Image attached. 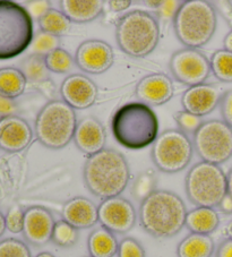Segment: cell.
Wrapping results in <instances>:
<instances>
[{
	"label": "cell",
	"instance_id": "1",
	"mask_svg": "<svg viewBox=\"0 0 232 257\" xmlns=\"http://www.w3.org/2000/svg\"><path fill=\"white\" fill-rule=\"evenodd\" d=\"M131 169L123 153L104 149L88 157L83 168V180L88 192L102 201L120 196L128 186Z\"/></svg>",
	"mask_w": 232,
	"mask_h": 257
},
{
	"label": "cell",
	"instance_id": "2",
	"mask_svg": "<svg viewBox=\"0 0 232 257\" xmlns=\"http://www.w3.org/2000/svg\"><path fill=\"white\" fill-rule=\"evenodd\" d=\"M188 211L179 195L170 190L157 189L140 205L141 227L152 237H175L186 224Z\"/></svg>",
	"mask_w": 232,
	"mask_h": 257
},
{
	"label": "cell",
	"instance_id": "3",
	"mask_svg": "<svg viewBox=\"0 0 232 257\" xmlns=\"http://www.w3.org/2000/svg\"><path fill=\"white\" fill-rule=\"evenodd\" d=\"M111 132L118 143L128 150H142L159 136V120L153 109L142 102L120 107L111 119Z\"/></svg>",
	"mask_w": 232,
	"mask_h": 257
},
{
	"label": "cell",
	"instance_id": "4",
	"mask_svg": "<svg viewBox=\"0 0 232 257\" xmlns=\"http://www.w3.org/2000/svg\"><path fill=\"white\" fill-rule=\"evenodd\" d=\"M177 39L185 48L199 49L211 41L217 26V13L207 0L182 2L172 21Z\"/></svg>",
	"mask_w": 232,
	"mask_h": 257
},
{
	"label": "cell",
	"instance_id": "5",
	"mask_svg": "<svg viewBox=\"0 0 232 257\" xmlns=\"http://www.w3.org/2000/svg\"><path fill=\"white\" fill-rule=\"evenodd\" d=\"M160 24L157 16L144 11H133L115 24V41L120 50L135 58H143L157 48Z\"/></svg>",
	"mask_w": 232,
	"mask_h": 257
},
{
	"label": "cell",
	"instance_id": "6",
	"mask_svg": "<svg viewBox=\"0 0 232 257\" xmlns=\"http://www.w3.org/2000/svg\"><path fill=\"white\" fill-rule=\"evenodd\" d=\"M77 122L75 109L62 100H52L37 114L34 133L44 148L60 150L74 140Z\"/></svg>",
	"mask_w": 232,
	"mask_h": 257
},
{
	"label": "cell",
	"instance_id": "7",
	"mask_svg": "<svg viewBox=\"0 0 232 257\" xmlns=\"http://www.w3.org/2000/svg\"><path fill=\"white\" fill-rule=\"evenodd\" d=\"M33 37V19L26 8L14 2L0 0V60L23 54Z\"/></svg>",
	"mask_w": 232,
	"mask_h": 257
},
{
	"label": "cell",
	"instance_id": "8",
	"mask_svg": "<svg viewBox=\"0 0 232 257\" xmlns=\"http://www.w3.org/2000/svg\"><path fill=\"white\" fill-rule=\"evenodd\" d=\"M185 190L196 207L214 209L227 194L226 175L220 166L200 161L187 172Z\"/></svg>",
	"mask_w": 232,
	"mask_h": 257
},
{
	"label": "cell",
	"instance_id": "9",
	"mask_svg": "<svg viewBox=\"0 0 232 257\" xmlns=\"http://www.w3.org/2000/svg\"><path fill=\"white\" fill-rule=\"evenodd\" d=\"M193 153V141L188 135L179 130H167L152 144L151 159L160 171L176 174L186 169Z\"/></svg>",
	"mask_w": 232,
	"mask_h": 257
},
{
	"label": "cell",
	"instance_id": "10",
	"mask_svg": "<svg viewBox=\"0 0 232 257\" xmlns=\"http://www.w3.org/2000/svg\"><path fill=\"white\" fill-rule=\"evenodd\" d=\"M193 146L200 160L220 166L232 157V128L217 119L204 121L193 135Z\"/></svg>",
	"mask_w": 232,
	"mask_h": 257
},
{
	"label": "cell",
	"instance_id": "11",
	"mask_svg": "<svg viewBox=\"0 0 232 257\" xmlns=\"http://www.w3.org/2000/svg\"><path fill=\"white\" fill-rule=\"evenodd\" d=\"M169 70L177 82L188 87L204 84L212 72L209 59L198 49L193 48L173 52L169 61Z\"/></svg>",
	"mask_w": 232,
	"mask_h": 257
},
{
	"label": "cell",
	"instance_id": "12",
	"mask_svg": "<svg viewBox=\"0 0 232 257\" xmlns=\"http://www.w3.org/2000/svg\"><path fill=\"white\" fill-rule=\"evenodd\" d=\"M137 213L128 199L122 196L102 201L99 205V222L101 227L112 233L124 234L135 227Z\"/></svg>",
	"mask_w": 232,
	"mask_h": 257
},
{
	"label": "cell",
	"instance_id": "13",
	"mask_svg": "<svg viewBox=\"0 0 232 257\" xmlns=\"http://www.w3.org/2000/svg\"><path fill=\"white\" fill-rule=\"evenodd\" d=\"M75 64L82 72L100 75L110 69L114 61V52L108 42L102 40H86L75 52Z\"/></svg>",
	"mask_w": 232,
	"mask_h": 257
},
{
	"label": "cell",
	"instance_id": "14",
	"mask_svg": "<svg viewBox=\"0 0 232 257\" xmlns=\"http://www.w3.org/2000/svg\"><path fill=\"white\" fill-rule=\"evenodd\" d=\"M60 94L61 100L73 109L84 110L95 103L99 87L85 75L73 74L61 83Z\"/></svg>",
	"mask_w": 232,
	"mask_h": 257
},
{
	"label": "cell",
	"instance_id": "15",
	"mask_svg": "<svg viewBox=\"0 0 232 257\" xmlns=\"http://www.w3.org/2000/svg\"><path fill=\"white\" fill-rule=\"evenodd\" d=\"M56 221L51 212L42 206H32L25 211L23 237L35 247L51 241Z\"/></svg>",
	"mask_w": 232,
	"mask_h": 257
},
{
	"label": "cell",
	"instance_id": "16",
	"mask_svg": "<svg viewBox=\"0 0 232 257\" xmlns=\"http://www.w3.org/2000/svg\"><path fill=\"white\" fill-rule=\"evenodd\" d=\"M172 79L166 74L155 73L143 77L135 87V96L146 105H162L173 96Z\"/></svg>",
	"mask_w": 232,
	"mask_h": 257
},
{
	"label": "cell",
	"instance_id": "17",
	"mask_svg": "<svg viewBox=\"0 0 232 257\" xmlns=\"http://www.w3.org/2000/svg\"><path fill=\"white\" fill-rule=\"evenodd\" d=\"M223 93L213 84H199L188 87L181 96V105L185 111L198 117L207 116L220 104Z\"/></svg>",
	"mask_w": 232,
	"mask_h": 257
},
{
	"label": "cell",
	"instance_id": "18",
	"mask_svg": "<svg viewBox=\"0 0 232 257\" xmlns=\"http://www.w3.org/2000/svg\"><path fill=\"white\" fill-rule=\"evenodd\" d=\"M33 139L29 122L17 114L0 119V149L10 153L21 152Z\"/></svg>",
	"mask_w": 232,
	"mask_h": 257
},
{
	"label": "cell",
	"instance_id": "19",
	"mask_svg": "<svg viewBox=\"0 0 232 257\" xmlns=\"http://www.w3.org/2000/svg\"><path fill=\"white\" fill-rule=\"evenodd\" d=\"M73 141L84 156L92 157L105 149V128L96 118L85 117L77 122Z\"/></svg>",
	"mask_w": 232,
	"mask_h": 257
},
{
	"label": "cell",
	"instance_id": "20",
	"mask_svg": "<svg viewBox=\"0 0 232 257\" xmlns=\"http://www.w3.org/2000/svg\"><path fill=\"white\" fill-rule=\"evenodd\" d=\"M61 216L77 230L88 229L99 222V206L86 197L76 196L64 204Z\"/></svg>",
	"mask_w": 232,
	"mask_h": 257
},
{
	"label": "cell",
	"instance_id": "21",
	"mask_svg": "<svg viewBox=\"0 0 232 257\" xmlns=\"http://www.w3.org/2000/svg\"><path fill=\"white\" fill-rule=\"evenodd\" d=\"M102 0H61L60 11L68 17L71 23H90L96 20L104 10Z\"/></svg>",
	"mask_w": 232,
	"mask_h": 257
},
{
	"label": "cell",
	"instance_id": "22",
	"mask_svg": "<svg viewBox=\"0 0 232 257\" xmlns=\"http://www.w3.org/2000/svg\"><path fill=\"white\" fill-rule=\"evenodd\" d=\"M220 224V216L211 207H196L189 211L186 216L185 227L190 233L207 234L215 231Z\"/></svg>",
	"mask_w": 232,
	"mask_h": 257
},
{
	"label": "cell",
	"instance_id": "23",
	"mask_svg": "<svg viewBox=\"0 0 232 257\" xmlns=\"http://www.w3.org/2000/svg\"><path fill=\"white\" fill-rule=\"evenodd\" d=\"M119 242L114 233L103 227L94 229L87 239L90 257H113L118 252Z\"/></svg>",
	"mask_w": 232,
	"mask_h": 257
},
{
	"label": "cell",
	"instance_id": "24",
	"mask_svg": "<svg viewBox=\"0 0 232 257\" xmlns=\"http://www.w3.org/2000/svg\"><path fill=\"white\" fill-rule=\"evenodd\" d=\"M215 250L213 239L207 234L189 233L177 247L178 257H211Z\"/></svg>",
	"mask_w": 232,
	"mask_h": 257
},
{
	"label": "cell",
	"instance_id": "25",
	"mask_svg": "<svg viewBox=\"0 0 232 257\" xmlns=\"http://www.w3.org/2000/svg\"><path fill=\"white\" fill-rule=\"evenodd\" d=\"M28 81L20 68H0V95L16 99L23 94Z\"/></svg>",
	"mask_w": 232,
	"mask_h": 257
},
{
	"label": "cell",
	"instance_id": "26",
	"mask_svg": "<svg viewBox=\"0 0 232 257\" xmlns=\"http://www.w3.org/2000/svg\"><path fill=\"white\" fill-rule=\"evenodd\" d=\"M40 31L55 37L61 38L68 34L71 30V22L60 10L51 8L38 20Z\"/></svg>",
	"mask_w": 232,
	"mask_h": 257
},
{
	"label": "cell",
	"instance_id": "27",
	"mask_svg": "<svg viewBox=\"0 0 232 257\" xmlns=\"http://www.w3.org/2000/svg\"><path fill=\"white\" fill-rule=\"evenodd\" d=\"M20 70L30 83H42L49 79V69L44 57L31 54L20 63Z\"/></svg>",
	"mask_w": 232,
	"mask_h": 257
},
{
	"label": "cell",
	"instance_id": "28",
	"mask_svg": "<svg viewBox=\"0 0 232 257\" xmlns=\"http://www.w3.org/2000/svg\"><path fill=\"white\" fill-rule=\"evenodd\" d=\"M158 175L152 169H147L138 175L132 185V196L137 202L142 203L150 195L157 190Z\"/></svg>",
	"mask_w": 232,
	"mask_h": 257
},
{
	"label": "cell",
	"instance_id": "29",
	"mask_svg": "<svg viewBox=\"0 0 232 257\" xmlns=\"http://www.w3.org/2000/svg\"><path fill=\"white\" fill-rule=\"evenodd\" d=\"M211 70L214 76L223 83H232V52L222 49L212 55Z\"/></svg>",
	"mask_w": 232,
	"mask_h": 257
},
{
	"label": "cell",
	"instance_id": "30",
	"mask_svg": "<svg viewBox=\"0 0 232 257\" xmlns=\"http://www.w3.org/2000/svg\"><path fill=\"white\" fill-rule=\"evenodd\" d=\"M44 61L50 73L65 74L73 67L75 59L65 49L58 48L44 57Z\"/></svg>",
	"mask_w": 232,
	"mask_h": 257
},
{
	"label": "cell",
	"instance_id": "31",
	"mask_svg": "<svg viewBox=\"0 0 232 257\" xmlns=\"http://www.w3.org/2000/svg\"><path fill=\"white\" fill-rule=\"evenodd\" d=\"M78 237V230L61 219L55 224L51 241L58 247L69 248L77 242Z\"/></svg>",
	"mask_w": 232,
	"mask_h": 257
},
{
	"label": "cell",
	"instance_id": "32",
	"mask_svg": "<svg viewBox=\"0 0 232 257\" xmlns=\"http://www.w3.org/2000/svg\"><path fill=\"white\" fill-rule=\"evenodd\" d=\"M58 48H60V38L39 30L37 33H34L30 50L31 54L46 57Z\"/></svg>",
	"mask_w": 232,
	"mask_h": 257
},
{
	"label": "cell",
	"instance_id": "33",
	"mask_svg": "<svg viewBox=\"0 0 232 257\" xmlns=\"http://www.w3.org/2000/svg\"><path fill=\"white\" fill-rule=\"evenodd\" d=\"M0 257H32V254L24 241L7 238L0 241Z\"/></svg>",
	"mask_w": 232,
	"mask_h": 257
},
{
	"label": "cell",
	"instance_id": "34",
	"mask_svg": "<svg viewBox=\"0 0 232 257\" xmlns=\"http://www.w3.org/2000/svg\"><path fill=\"white\" fill-rule=\"evenodd\" d=\"M173 118H175L178 130L185 133L186 135H194L204 122L202 117L195 116V114L185 111V110L177 111Z\"/></svg>",
	"mask_w": 232,
	"mask_h": 257
},
{
	"label": "cell",
	"instance_id": "35",
	"mask_svg": "<svg viewBox=\"0 0 232 257\" xmlns=\"http://www.w3.org/2000/svg\"><path fill=\"white\" fill-rule=\"evenodd\" d=\"M25 211L20 205H14L8 210L5 215L6 229L12 233L23 232Z\"/></svg>",
	"mask_w": 232,
	"mask_h": 257
},
{
	"label": "cell",
	"instance_id": "36",
	"mask_svg": "<svg viewBox=\"0 0 232 257\" xmlns=\"http://www.w3.org/2000/svg\"><path fill=\"white\" fill-rule=\"evenodd\" d=\"M118 257H145V250L136 239L126 237L119 242Z\"/></svg>",
	"mask_w": 232,
	"mask_h": 257
},
{
	"label": "cell",
	"instance_id": "37",
	"mask_svg": "<svg viewBox=\"0 0 232 257\" xmlns=\"http://www.w3.org/2000/svg\"><path fill=\"white\" fill-rule=\"evenodd\" d=\"M182 2H178V0H167V2H162L161 6H160L157 11H155V15L157 19H162L164 21H173L177 14L178 10L181 6Z\"/></svg>",
	"mask_w": 232,
	"mask_h": 257
},
{
	"label": "cell",
	"instance_id": "38",
	"mask_svg": "<svg viewBox=\"0 0 232 257\" xmlns=\"http://www.w3.org/2000/svg\"><path fill=\"white\" fill-rule=\"evenodd\" d=\"M218 107H220L222 120L232 128V90L223 93Z\"/></svg>",
	"mask_w": 232,
	"mask_h": 257
},
{
	"label": "cell",
	"instance_id": "39",
	"mask_svg": "<svg viewBox=\"0 0 232 257\" xmlns=\"http://www.w3.org/2000/svg\"><path fill=\"white\" fill-rule=\"evenodd\" d=\"M26 11L29 12L32 19L39 20L47 12L51 10V3L48 0H35V2L26 3Z\"/></svg>",
	"mask_w": 232,
	"mask_h": 257
},
{
	"label": "cell",
	"instance_id": "40",
	"mask_svg": "<svg viewBox=\"0 0 232 257\" xmlns=\"http://www.w3.org/2000/svg\"><path fill=\"white\" fill-rule=\"evenodd\" d=\"M17 111V103L14 99L0 95V119L10 117Z\"/></svg>",
	"mask_w": 232,
	"mask_h": 257
},
{
	"label": "cell",
	"instance_id": "41",
	"mask_svg": "<svg viewBox=\"0 0 232 257\" xmlns=\"http://www.w3.org/2000/svg\"><path fill=\"white\" fill-rule=\"evenodd\" d=\"M215 257H232V239L226 238L217 246Z\"/></svg>",
	"mask_w": 232,
	"mask_h": 257
},
{
	"label": "cell",
	"instance_id": "42",
	"mask_svg": "<svg viewBox=\"0 0 232 257\" xmlns=\"http://www.w3.org/2000/svg\"><path fill=\"white\" fill-rule=\"evenodd\" d=\"M106 4L113 13H120L129 8L132 2H129V0H109Z\"/></svg>",
	"mask_w": 232,
	"mask_h": 257
},
{
	"label": "cell",
	"instance_id": "43",
	"mask_svg": "<svg viewBox=\"0 0 232 257\" xmlns=\"http://www.w3.org/2000/svg\"><path fill=\"white\" fill-rule=\"evenodd\" d=\"M217 207L223 214H232V197L230 195L226 194Z\"/></svg>",
	"mask_w": 232,
	"mask_h": 257
},
{
	"label": "cell",
	"instance_id": "44",
	"mask_svg": "<svg viewBox=\"0 0 232 257\" xmlns=\"http://www.w3.org/2000/svg\"><path fill=\"white\" fill-rule=\"evenodd\" d=\"M223 47H224V50L232 52V29L230 32L225 35L224 40H223Z\"/></svg>",
	"mask_w": 232,
	"mask_h": 257
},
{
	"label": "cell",
	"instance_id": "45",
	"mask_svg": "<svg viewBox=\"0 0 232 257\" xmlns=\"http://www.w3.org/2000/svg\"><path fill=\"white\" fill-rule=\"evenodd\" d=\"M226 183H227V195L232 197V168L226 175Z\"/></svg>",
	"mask_w": 232,
	"mask_h": 257
},
{
	"label": "cell",
	"instance_id": "46",
	"mask_svg": "<svg viewBox=\"0 0 232 257\" xmlns=\"http://www.w3.org/2000/svg\"><path fill=\"white\" fill-rule=\"evenodd\" d=\"M6 219H5V215H4L2 212H0V237L3 236L4 233L6 231Z\"/></svg>",
	"mask_w": 232,
	"mask_h": 257
},
{
	"label": "cell",
	"instance_id": "47",
	"mask_svg": "<svg viewBox=\"0 0 232 257\" xmlns=\"http://www.w3.org/2000/svg\"><path fill=\"white\" fill-rule=\"evenodd\" d=\"M224 232H225L227 238L232 239V220L230 221L229 223L226 224V227H225V229H224Z\"/></svg>",
	"mask_w": 232,
	"mask_h": 257
},
{
	"label": "cell",
	"instance_id": "48",
	"mask_svg": "<svg viewBox=\"0 0 232 257\" xmlns=\"http://www.w3.org/2000/svg\"><path fill=\"white\" fill-rule=\"evenodd\" d=\"M145 4H146V5H149V7L153 8V10L157 11L158 8H159L160 6H161L162 2H145Z\"/></svg>",
	"mask_w": 232,
	"mask_h": 257
},
{
	"label": "cell",
	"instance_id": "49",
	"mask_svg": "<svg viewBox=\"0 0 232 257\" xmlns=\"http://www.w3.org/2000/svg\"><path fill=\"white\" fill-rule=\"evenodd\" d=\"M35 257H56V256L49 251H43V252H40V254H38Z\"/></svg>",
	"mask_w": 232,
	"mask_h": 257
},
{
	"label": "cell",
	"instance_id": "50",
	"mask_svg": "<svg viewBox=\"0 0 232 257\" xmlns=\"http://www.w3.org/2000/svg\"><path fill=\"white\" fill-rule=\"evenodd\" d=\"M88 257H90V256H88Z\"/></svg>",
	"mask_w": 232,
	"mask_h": 257
}]
</instances>
